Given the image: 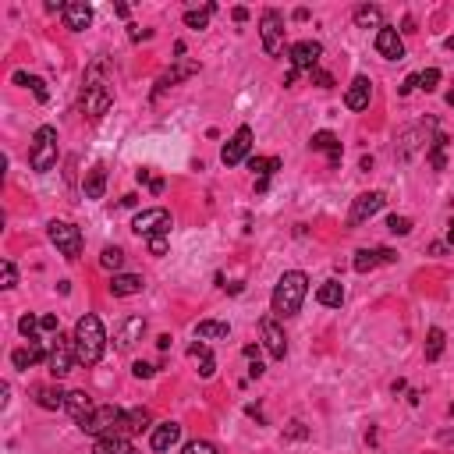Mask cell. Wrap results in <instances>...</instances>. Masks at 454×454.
<instances>
[{
    "mask_svg": "<svg viewBox=\"0 0 454 454\" xmlns=\"http://www.w3.org/2000/svg\"><path fill=\"white\" fill-rule=\"evenodd\" d=\"M249 153H252V128L249 124H242L231 139L223 142V149H220V160L227 163V167H238L242 160H249Z\"/></svg>",
    "mask_w": 454,
    "mask_h": 454,
    "instance_id": "cell-10",
    "label": "cell"
},
{
    "mask_svg": "<svg viewBox=\"0 0 454 454\" xmlns=\"http://www.w3.org/2000/svg\"><path fill=\"white\" fill-rule=\"evenodd\" d=\"M93 454H139V450L124 436H103V440H96Z\"/></svg>",
    "mask_w": 454,
    "mask_h": 454,
    "instance_id": "cell-29",
    "label": "cell"
},
{
    "mask_svg": "<svg viewBox=\"0 0 454 454\" xmlns=\"http://www.w3.org/2000/svg\"><path fill=\"white\" fill-rule=\"evenodd\" d=\"M188 355L199 362V376H202V380H209V376L216 373V359H213V351L206 348V341H192V344H188Z\"/></svg>",
    "mask_w": 454,
    "mask_h": 454,
    "instance_id": "cell-24",
    "label": "cell"
},
{
    "mask_svg": "<svg viewBox=\"0 0 454 454\" xmlns=\"http://www.w3.org/2000/svg\"><path fill=\"white\" fill-rule=\"evenodd\" d=\"M429 256H447V242H433L429 245Z\"/></svg>",
    "mask_w": 454,
    "mask_h": 454,
    "instance_id": "cell-52",
    "label": "cell"
},
{
    "mask_svg": "<svg viewBox=\"0 0 454 454\" xmlns=\"http://www.w3.org/2000/svg\"><path fill=\"white\" fill-rule=\"evenodd\" d=\"M245 412H249V415H252V419H256V422H263V412H260V408H256V404H249V408H245Z\"/></svg>",
    "mask_w": 454,
    "mask_h": 454,
    "instance_id": "cell-59",
    "label": "cell"
},
{
    "mask_svg": "<svg viewBox=\"0 0 454 454\" xmlns=\"http://www.w3.org/2000/svg\"><path fill=\"white\" fill-rule=\"evenodd\" d=\"M213 15H216V4H206V8H199V11H185V25L195 29V33H202Z\"/></svg>",
    "mask_w": 454,
    "mask_h": 454,
    "instance_id": "cell-34",
    "label": "cell"
},
{
    "mask_svg": "<svg viewBox=\"0 0 454 454\" xmlns=\"http://www.w3.org/2000/svg\"><path fill=\"white\" fill-rule=\"evenodd\" d=\"M68 415L78 422V426H86L93 415H96V404H93V397L86 394V390H68Z\"/></svg>",
    "mask_w": 454,
    "mask_h": 454,
    "instance_id": "cell-18",
    "label": "cell"
},
{
    "mask_svg": "<svg viewBox=\"0 0 454 454\" xmlns=\"http://www.w3.org/2000/svg\"><path fill=\"white\" fill-rule=\"evenodd\" d=\"M305 295H309V277H305L302 270H288V274H281L270 305H274L277 316H295V313L302 309Z\"/></svg>",
    "mask_w": 454,
    "mask_h": 454,
    "instance_id": "cell-3",
    "label": "cell"
},
{
    "mask_svg": "<svg viewBox=\"0 0 454 454\" xmlns=\"http://www.w3.org/2000/svg\"><path fill=\"white\" fill-rule=\"evenodd\" d=\"M369 100H373V82L366 75H355L351 86H348V93H344V107L348 110H366Z\"/></svg>",
    "mask_w": 454,
    "mask_h": 454,
    "instance_id": "cell-16",
    "label": "cell"
},
{
    "mask_svg": "<svg viewBox=\"0 0 454 454\" xmlns=\"http://www.w3.org/2000/svg\"><path fill=\"white\" fill-rule=\"evenodd\" d=\"M443 149H447V135H436V139L429 142V149H426V160H429V167H433V170H447V156H443Z\"/></svg>",
    "mask_w": 454,
    "mask_h": 454,
    "instance_id": "cell-32",
    "label": "cell"
},
{
    "mask_svg": "<svg viewBox=\"0 0 454 454\" xmlns=\"http://www.w3.org/2000/svg\"><path fill=\"white\" fill-rule=\"evenodd\" d=\"M36 404L47 408V412H57V408L68 404V394L61 387H36Z\"/></svg>",
    "mask_w": 454,
    "mask_h": 454,
    "instance_id": "cell-26",
    "label": "cell"
},
{
    "mask_svg": "<svg viewBox=\"0 0 454 454\" xmlns=\"http://www.w3.org/2000/svg\"><path fill=\"white\" fill-rule=\"evenodd\" d=\"M149 252L153 256H167V245H170V235H156V238H146Z\"/></svg>",
    "mask_w": 454,
    "mask_h": 454,
    "instance_id": "cell-43",
    "label": "cell"
},
{
    "mask_svg": "<svg viewBox=\"0 0 454 454\" xmlns=\"http://www.w3.org/2000/svg\"><path fill=\"white\" fill-rule=\"evenodd\" d=\"M443 100H447V107H454V86L447 89V96H443Z\"/></svg>",
    "mask_w": 454,
    "mask_h": 454,
    "instance_id": "cell-61",
    "label": "cell"
},
{
    "mask_svg": "<svg viewBox=\"0 0 454 454\" xmlns=\"http://www.w3.org/2000/svg\"><path fill=\"white\" fill-rule=\"evenodd\" d=\"M82 192H86V199H103V192H107V167H103V163H93V167L86 170Z\"/></svg>",
    "mask_w": 454,
    "mask_h": 454,
    "instance_id": "cell-23",
    "label": "cell"
},
{
    "mask_svg": "<svg viewBox=\"0 0 454 454\" xmlns=\"http://www.w3.org/2000/svg\"><path fill=\"white\" fill-rule=\"evenodd\" d=\"M436 86H440V71H436V68H426V71H419V89L433 93Z\"/></svg>",
    "mask_w": 454,
    "mask_h": 454,
    "instance_id": "cell-41",
    "label": "cell"
},
{
    "mask_svg": "<svg viewBox=\"0 0 454 454\" xmlns=\"http://www.w3.org/2000/svg\"><path fill=\"white\" fill-rule=\"evenodd\" d=\"M263 373H267V366H263V362H260V359H256V362H252V366H249V380H260V376H263Z\"/></svg>",
    "mask_w": 454,
    "mask_h": 454,
    "instance_id": "cell-50",
    "label": "cell"
},
{
    "mask_svg": "<svg viewBox=\"0 0 454 454\" xmlns=\"http://www.w3.org/2000/svg\"><path fill=\"white\" fill-rule=\"evenodd\" d=\"M107 288H110V295H114V298H132V295H142L146 281H142L139 274H114Z\"/></svg>",
    "mask_w": 454,
    "mask_h": 454,
    "instance_id": "cell-20",
    "label": "cell"
},
{
    "mask_svg": "<svg viewBox=\"0 0 454 454\" xmlns=\"http://www.w3.org/2000/svg\"><path fill=\"white\" fill-rule=\"evenodd\" d=\"M447 242H450V245H454V216H450V220H447Z\"/></svg>",
    "mask_w": 454,
    "mask_h": 454,
    "instance_id": "cell-60",
    "label": "cell"
},
{
    "mask_svg": "<svg viewBox=\"0 0 454 454\" xmlns=\"http://www.w3.org/2000/svg\"><path fill=\"white\" fill-rule=\"evenodd\" d=\"M284 436H288V440H305V436H309V429H305V422H298V419H295V422H288Z\"/></svg>",
    "mask_w": 454,
    "mask_h": 454,
    "instance_id": "cell-44",
    "label": "cell"
},
{
    "mask_svg": "<svg viewBox=\"0 0 454 454\" xmlns=\"http://www.w3.org/2000/svg\"><path fill=\"white\" fill-rule=\"evenodd\" d=\"M383 192H362L355 202H351V213H348V223L351 227H359V223H366V220H373L380 209H383Z\"/></svg>",
    "mask_w": 454,
    "mask_h": 454,
    "instance_id": "cell-12",
    "label": "cell"
},
{
    "mask_svg": "<svg viewBox=\"0 0 454 454\" xmlns=\"http://www.w3.org/2000/svg\"><path fill=\"white\" fill-rule=\"evenodd\" d=\"M132 373H135L139 380H149V376L156 373V366H149V362H135V366H132Z\"/></svg>",
    "mask_w": 454,
    "mask_h": 454,
    "instance_id": "cell-47",
    "label": "cell"
},
{
    "mask_svg": "<svg viewBox=\"0 0 454 454\" xmlns=\"http://www.w3.org/2000/svg\"><path fill=\"white\" fill-rule=\"evenodd\" d=\"M142 334H146V320H142V316H128V320H121V327L114 330V344H117V351L135 348V341H142Z\"/></svg>",
    "mask_w": 454,
    "mask_h": 454,
    "instance_id": "cell-15",
    "label": "cell"
},
{
    "mask_svg": "<svg viewBox=\"0 0 454 454\" xmlns=\"http://www.w3.org/2000/svg\"><path fill=\"white\" fill-rule=\"evenodd\" d=\"M124 415L128 412H121L117 404H100L96 408V415L82 426L89 436H96V440H103V436H124L128 429H124Z\"/></svg>",
    "mask_w": 454,
    "mask_h": 454,
    "instance_id": "cell-5",
    "label": "cell"
},
{
    "mask_svg": "<svg viewBox=\"0 0 454 454\" xmlns=\"http://www.w3.org/2000/svg\"><path fill=\"white\" fill-rule=\"evenodd\" d=\"M57 156H61V149H57V128L54 124H40L36 135H33V146H29V167L36 174H47V170L57 167Z\"/></svg>",
    "mask_w": 454,
    "mask_h": 454,
    "instance_id": "cell-4",
    "label": "cell"
},
{
    "mask_svg": "<svg viewBox=\"0 0 454 454\" xmlns=\"http://www.w3.org/2000/svg\"><path fill=\"white\" fill-rule=\"evenodd\" d=\"M181 454H220V447L209 443V440H192V443L181 447Z\"/></svg>",
    "mask_w": 454,
    "mask_h": 454,
    "instance_id": "cell-38",
    "label": "cell"
},
{
    "mask_svg": "<svg viewBox=\"0 0 454 454\" xmlns=\"http://www.w3.org/2000/svg\"><path fill=\"white\" fill-rule=\"evenodd\" d=\"M288 57H291V68L295 71H316L320 68V57H323V43H316V40H302V43H295V47H288Z\"/></svg>",
    "mask_w": 454,
    "mask_h": 454,
    "instance_id": "cell-11",
    "label": "cell"
},
{
    "mask_svg": "<svg viewBox=\"0 0 454 454\" xmlns=\"http://www.w3.org/2000/svg\"><path fill=\"white\" fill-rule=\"evenodd\" d=\"M447 415H450V419H454V404H450V408H447Z\"/></svg>",
    "mask_w": 454,
    "mask_h": 454,
    "instance_id": "cell-63",
    "label": "cell"
},
{
    "mask_svg": "<svg viewBox=\"0 0 454 454\" xmlns=\"http://www.w3.org/2000/svg\"><path fill=\"white\" fill-rule=\"evenodd\" d=\"M47 235H50V242L57 245V252L64 256V260H78L82 256V231L71 223V220H50L47 223Z\"/></svg>",
    "mask_w": 454,
    "mask_h": 454,
    "instance_id": "cell-6",
    "label": "cell"
},
{
    "mask_svg": "<svg viewBox=\"0 0 454 454\" xmlns=\"http://www.w3.org/2000/svg\"><path fill=\"white\" fill-rule=\"evenodd\" d=\"M75 355H78V366H96L107 351V334H103V323L96 313H86L78 323H75Z\"/></svg>",
    "mask_w": 454,
    "mask_h": 454,
    "instance_id": "cell-1",
    "label": "cell"
},
{
    "mask_svg": "<svg viewBox=\"0 0 454 454\" xmlns=\"http://www.w3.org/2000/svg\"><path fill=\"white\" fill-rule=\"evenodd\" d=\"M380 263H397V252L394 249H380Z\"/></svg>",
    "mask_w": 454,
    "mask_h": 454,
    "instance_id": "cell-53",
    "label": "cell"
},
{
    "mask_svg": "<svg viewBox=\"0 0 454 454\" xmlns=\"http://www.w3.org/2000/svg\"><path fill=\"white\" fill-rule=\"evenodd\" d=\"M47 366H50V376H54V380H64V376L78 366L75 337H64V334L57 330V337H54V344H50V359H47Z\"/></svg>",
    "mask_w": 454,
    "mask_h": 454,
    "instance_id": "cell-8",
    "label": "cell"
},
{
    "mask_svg": "<svg viewBox=\"0 0 454 454\" xmlns=\"http://www.w3.org/2000/svg\"><path fill=\"white\" fill-rule=\"evenodd\" d=\"M260 40H263L267 57H281L284 54V15L277 8H267L263 11V18H260Z\"/></svg>",
    "mask_w": 454,
    "mask_h": 454,
    "instance_id": "cell-7",
    "label": "cell"
},
{
    "mask_svg": "<svg viewBox=\"0 0 454 454\" xmlns=\"http://www.w3.org/2000/svg\"><path fill=\"white\" fill-rule=\"evenodd\" d=\"M114 103V89L110 82L103 78V61H96L89 71H86V82H82V114L89 121H100Z\"/></svg>",
    "mask_w": 454,
    "mask_h": 454,
    "instance_id": "cell-2",
    "label": "cell"
},
{
    "mask_svg": "<svg viewBox=\"0 0 454 454\" xmlns=\"http://www.w3.org/2000/svg\"><path fill=\"white\" fill-rule=\"evenodd\" d=\"M132 231L139 238H156V235H170V213L163 206H153V209H142L135 220H132Z\"/></svg>",
    "mask_w": 454,
    "mask_h": 454,
    "instance_id": "cell-9",
    "label": "cell"
},
{
    "mask_svg": "<svg viewBox=\"0 0 454 454\" xmlns=\"http://www.w3.org/2000/svg\"><path fill=\"white\" fill-rule=\"evenodd\" d=\"M387 231H390V235H408V231H412V220L394 213V216H387Z\"/></svg>",
    "mask_w": 454,
    "mask_h": 454,
    "instance_id": "cell-40",
    "label": "cell"
},
{
    "mask_svg": "<svg viewBox=\"0 0 454 454\" xmlns=\"http://www.w3.org/2000/svg\"><path fill=\"white\" fill-rule=\"evenodd\" d=\"M313 82H316L320 89H330V86H334V75L323 71V68H316V71H313Z\"/></svg>",
    "mask_w": 454,
    "mask_h": 454,
    "instance_id": "cell-45",
    "label": "cell"
},
{
    "mask_svg": "<svg viewBox=\"0 0 454 454\" xmlns=\"http://www.w3.org/2000/svg\"><path fill=\"white\" fill-rule=\"evenodd\" d=\"M440 443H447V447H454V429H440Z\"/></svg>",
    "mask_w": 454,
    "mask_h": 454,
    "instance_id": "cell-54",
    "label": "cell"
},
{
    "mask_svg": "<svg viewBox=\"0 0 454 454\" xmlns=\"http://www.w3.org/2000/svg\"><path fill=\"white\" fill-rule=\"evenodd\" d=\"M89 25H93V8L86 4V0H71V4L64 8V29L86 33Z\"/></svg>",
    "mask_w": 454,
    "mask_h": 454,
    "instance_id": "cell-19",
    "label": "cell"
},
{
    "mask_svg": "<svg viewBox=\"0 0 454 454\" xmlns=\"http://www.w3.org/2000/svg\"><path fill=\"white\" fill-rule=\"evenodd\" d=\"M260 334H263V344H267L270 359L284 362V355H288V337H284L281 323H277L274 316H263V320H260Z\"/></svg>",
    "mask_w": 454,
    "mask_h": 454,
    "instance_id": "cell-13",
    "label": "cell"
},
{
    "mask_svg": "<svg viewBox=\"0 0 454 454\" xmlns=\"http://www.w3.org/2000/svg\"><path fill=\"white\" fill-rule=\"evenodd\" d=\"M8 394H11V387L0 383V408H8Z\"/></svg>",
    "mask_w": 454,
    "mask_h": 454,
    "instance_id": "cell-55",
    "label": "cell"
},
{
    "mask_svg": "<svg viewBox=\"0 0 454 454\" xmlns=\"http://www.w3.org/2000/svg\"><path fill=\"white\" fill-rule=\"evenodd\" d=\"M177 440H181V426H177V422H160V426H153V436H149L153 450L167 454V450H170Z\"/></svg>",
    "mask_w": 454,
    "mask_h": 454,
    "instance_id": "cell-22",
    "label": "cell"
},
{
    "mask_svg": "<svg viewBox=\"0 0 454 454\" xmlns=\"http://www.w3.org/2000/svg\"><path fill=\"white\" fill-rule=\"evenodd\" d=\"M412 89H419V75H408V78H404V82L397 86V93H401V96H408Z\"/></svg>",
    "mask_w": 454,
    "mask_h": 454,
    "instance_id": "cell-48",
    "label": "cell"
},
{
    "mask_svg": "<svg viewBox=\"0 0 454 454\" xmlns=\"http://www.w3.org/2000/svg\"><path fill=\"white\" fill-rule=\"evenodd\" d=\"M231 18H235L238 25H242V22H249V8H235V11H231Z\"/></svg>",
    "mask_w": 454,
    "mask_h": 454,
    "instance_id": "cell-51",
    "label": "cell"
},
{
    "mask_svg": "<svg viewBox=\"0 0 454 454\" xmlns=\"http://www.w3.org/2000/svg\"><path fill=\"white\" fill-rule=\"evenodd\" d=\"M100 267H103V270H110V274H121V267H124V252H121L117 245H107V249L100 252Z\"/></svg>",
    "mask_w": 454,
    "mask_h": 454,
    "instance_id": "cell-36",
    "label": "cell"
},
{
    "mask_svg": "<svg viewBox=\"0 0 454 454\" xmlns=\"http://www.w3.org/2000/svg\"><path fill=\"white\" fill-rule=\"evenodd\" d=\"M153 36V29H139V25H128V40L132 43H142V40H149Z\"/></svg>",
    "mask_w": 454,
    "mask_h": 454,
    "instance_id": "cell-46",
    "label": "cell"
},
{
    "mask_svg": "<svg viewBox=\"0 0 454 454\" xmlns=\"http://www.w3.org/2000/svg\"><path fill=\"white\" fill-rule=\"evenodd\" d=\"M316 302H320V305H327V309H341V302H344V288H341V281H323V284L316 288Z\"/></svg>",
    "mask_w": 454,
    "mask_h": 454,
    "instance_id": "cell-25",
    "label": "cell"
},
{
    "mask_svg": "<svg viewBox=\"0 0 454 454\" xmlns=\"http://www.w3.org/2000/svg\"><path fill=\"white\" fill-rule=\"evenodd\" d=\"M199 71V64H181V68H174V71H167V75H160V82H156V96L160 93H167L170 86H177L181 78H188V75H195Z\"/></svg>",
    "mask_w": 454,
    "mask_h": 454,
    "instance_id": "cell-30",
    "label": "cell"
},
{
    "mask_svg": "<svg viewBox=\"0 0 454 454\" xmlns=\"http://www.w3.org/2000/svg\"><path fill=\"white\" fill-rule=\"evenodd\" d=\"M443 344H447V334L440 327H429V334H426V362H436L443 355Z\"/></svg>",
    "mask_w": 454,
    "mask_h": 454,
    "instance_id": "cell-33",
    "label": "cell"
},
{
    "mask_svg": "<svg viewBox=\"0 0 454 454\" xmlns=\"http://www.w3.org/2000/svg\"><path fill=\"white\" fill-rule=\"evenodd\" d=\"M355 25L359 29H383V11L376 8V4H362V8H355Z\"/></svg>",
    "mask_w": 454,
    "mask_h": 454,
    "instance_id": "cell-28",
    "label": "cell"
},
{
    "mask_svg": "<svg viewBox=\"0 0 454 454\" xmlns=\"http://www.w3.org/2000/svg\"><path fill=\"white\" fill-rule=\"evenodd\" d=\"M426 139V124H419V128H408L401 139H397V160H412L422 146L429 149V142H422Z\"/></svg>",
    "mask_w": 454,
    "mask_h": 454,
    "instance_id": "cell-21",
    "label": "cell"
},
{
    "mask_svg": "<svg viewBox=\"0 0 454 454\" xmlns=\"http://www.w3.org/2000/svg\"><path fill=\"white\" fill-rule=\"evenodd\" d=\"M227 334H231V327L220 320H202L195 327V341H227Z\"/></svg>",
    "mask_w": 454,
    "mask_h": 454,
    "instance_id": "cell-27",
    "label": "cell"
},
{
    "mask_svg": "<svg viewBox=\"0 0 454 454\" xmlns=\"http://www.w3.org/2000/svg\"><path fill=\"white\" fill-rule=\"evenodd\" d=\"M156 348L167 351V348H170V334H160V337H156Z\"/></svg>",
    "mask_w": 454,
    "mask_h": 454,
    "instance_id": "cell-56",
    "label": "cell"
},
{
    "mask_svg": "<svg viewBox=\"0 0 454 454\" xmlns=\"http://www.w3.org/2000/svg\"><path fill=\"white\" fill-rule=\"evenodd\" d=\"M15 284H18V270L11 260H4L0 263V288H15Z\"/></svg>",
    "mask_w": 454,
    "mask_h": 454,
    "instance_id": "cell-39",
    "label": "cell"
},
{
    "mask_svg": "<svg viewBox=\"0 0 454 454\" xmlns=\"http://www.w3.org/2000/svg\"><path fill=\"white\" fill-rule=\"evenodd\" d=\"M40 330H57V316H54V313L40 316Z\"/></svg>",
    "mask_w": 454,
    "mask_h": 454,
    "instance_id": "cell-49",
    "label": "cell"
},
{
    "mask_svg": "<svg viewBox=\"0 0 454 454\" xmlns=\"http://www.w3.org/2000/svg\"><path fill=\"white\" fill-rule=\"evenodd\" d=\"M18 330H22V337L40 341V337H36V334H40V320H36V316H22V320H18Z\"/></svg>",
    "mask_w": 454,
    "mask_h": 454,
    "instance_id": "cell-42",
    "label": "cell"
},
{
    "mask_svg": "<svg viewBox=\"0 0 454 454\" xmlns=\"http://www.w3.org/2000/svg\"><path fill=\"white\" fill-rule=\"evenodd\" d=\"M15 86H29V89H33V96H36L40 103H47V100H50V89H47V82H43L40 75H25V71H15Z\"/></svg>",
    "mask_w": 454,
    "mask_h": 454,
    "instance_id": "cell-31",
    "label": "cell"
},
{
    "mask_svg": "<svg viewBox=\"0 0 454 454\" xmlns=\"http://www.w3.org/2000/svg\"><path fill=\"white\" fill-rule=\"evenodd\" d=\"M376 54L383 61H404V40H401V33L390 29V25H383L376 33Z\"/></svg>",
    "mask_w": 454,
    "mask_h": 454,
    "instance_id": "cell-14",
    "label": "cell"
},
{
    "mask_svg": "<svg viewBox=\"0 0 454 454\" xmlns=\"http://www.w3.org/2000/svg\"><path fill=\"white\" fill-rule=\"evenodd\" d=\"M351 267H355V274H369V270H376V267H380V249H359V252H355V260H351Z\"/></svg>",
    "mask_w": 454,
    "mask_h": 454,
    "instance_id": "cell-35",
    "label": "cell"
},
{
    "mask_svg": "<svg viewBox=\"0 0 454 454\" xmlns=\"http://www.w3.org/2000/svg\"><path fill=\"white\" fill-rule=\"evenodd\" d=\"M64 8H68V4H61V0H50V4H47V11H50V15H54V11H61V15H64Z\"/></svg>",
    "mask_w": 454,
    "mask_h": 454,
    "instance_id": "cell-58",
    "label": "cell"
},
{
    "mask_svg": "<svg viewBox=\"0 0 454 454\" xmlns=\"http://www.w3.org/2000/svg\"><path fill=\"white\" fill-rule=\"evenodd\" d=\"M443 47H447V50H454V36H447V40H443Z\"/></svg>",
    "mask_w": 454,
    "mask_h": 454,
    "instance_id": "cell-62",
    "label": "cell"
},
{
    "mask_svg": "<svg viewBox=\"0 0 454 454\" xmlns=\"http://www.w3.org/2000/svg\"><path fill=\"white\" fill-rule=\"evenodd\" d=\"M124 429H128V433L149 429V412H146V408H132V412L124 415Z\"/></svg>",
    "mask_w": 454,
    "mask_h": 454,
    "instance_id": "cell-37",
    "label": "cell"
},
{
    "mask_svg": "<svg viewBox=\"0 0 454 454\" xmlns=\"http://www.w3.org/2000/svg\"><path fill=\"white\" fill-rule=\"evenodd\" d=\"M245 359L256 362V359H260V344H245Z\"/></svg>",
    "mask_w": 454,
    "mask_h": 454,
    "instance_id": "cell-57",
    "label": "cell"
},
{
    "mask_svg": "<svg viewBox=\"0 0 454 454\" xmlns=\"http://www.w3.org/2000/svg\"><path fill=\"white\" fill-rule=\"evenodd\" d=\"M309 149H313V153H327V163H330V167H341V156H344V153H341V139H337L334 132H316L313 142H309Z\"/></svg>",
    "mask_w": 454,
    "mask_h": 454,
    "instance_id": "cell-17",
    "label": "cell"
}]
</instances>
